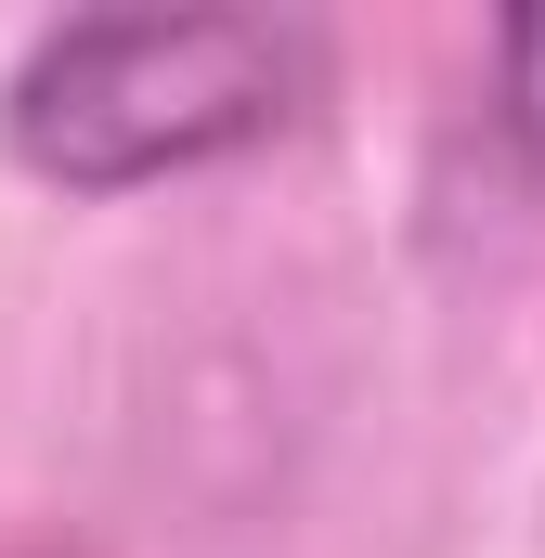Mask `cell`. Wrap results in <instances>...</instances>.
<instances>
[{
	"label": "cell",
	"instance_id": "cell-1",
	"mask_svg": "<svg viewBox=\"0 0 545 558\" xmlns=\"http://www.w3.org/2000/svg\"><path fill=\"white\" fill-rule=\"evenodd\" d=\"M325 92V39L286 13H65L0 78V156L52 195H143L261 156Z\"/></svg>",
	"mask_w": 545,
	"mask_h": 558
},
{
	"label": "cell",
	"instance_id": "cell-2",
	"mask_svg": "<svg viewBox=\"0 0 545 558\" xmlns=\"http://www.w3.org/2000/svg\"><path fill=\"white\" fill-rule=\"evenodd\" d=\"M494 131L520 143V169H545V13L494 26Z\"/></svg>",
	"mask_w": 545,
	"mask_h": 558
}]
</instances>
